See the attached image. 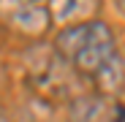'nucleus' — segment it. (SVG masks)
Here are the masks:
<instances>
[{
    "mask_svg": "<svg viewBox=\"0 0 125 122\" xmlns=\"http://www.w3.org/2000/svg\"><path fill=\"white\" fill-rule=\"evenodd\" d=\"M114 6H117V11L125 16V0H114Z\"/></svg>",
    "mask_w": 125,
    "mask_h": 122,
    "instance_id": "4",
    "label": "nucleus"
},
{
    "mask_svg": "<svg viewBox=\"0 0 125 122\" xmlns=\"http://www.w3.org/2000/svg\"><path fill=\"white\" fill-rule=\"evenodd\" d=\"M114 122H125V111H120V114H117V119H114Z\"/></svg>",
    "mask_w": 125,
    "mask_h": 122,
    "instance_id": "5",
    "label": "nucleus"
},
{
    "mask_svg": "<svg viewBox=\"0 0 125 122\" xmlns=\"http://www.w3.org/2000/svg\"><path fill=\"white\" fill-rule=\"evenodd\" d=\"M0 122H11V119H6V117H3V114H0Z\"/></svg>",
    "mask_w": 125,
    "mask_h": 122,
    "instance_id": "6",
    "label": "nucleus"
},
{
    "mask_svg": "<svg viewBox=\"0 0 125 122\" xmlns=\"http://www.w3.org/2000/svg\"><path fill=\"white\" fill-rule=\"evenodd\" d=\"M54 46L62 63H68L76 73L95 76V79L114 63V54H117L112 30L95 19L68 25L65 30H60Z\"/></svg>",
    "mask_w": 125,
    "mask_h": 122,
    "instance_id": "1",
    "label": "nucleus"
},
{
    "mask_svg": "<svg viewBox=\"0 0 125 122\" xmlns=\"http://www.w3.org/2000/svg\"><path fill=\"white\" fill-rule=\"evenodd\" d=\"M52 8H54V19H60L62 25H71V22H82V14L93 11L95 8V0H52Z\"/></svg>",
    "mask_w": 125,
    "mask_h": 122,
    "instance_id": "3",
    "label": "nucleus"
},
{
    "mask_svg": "<svg viewBox=\"0 0 125 122\" xmlns=\"http://www.w3.org/2000/svg\"><path fill=\"white\" fill-rule=\"evenodd\" d=\"M0 14L11 27L30 33V35L44 33L49 27L46 6L35 3V0H0Z\"/></svg>",
    "mask_w": 125,
    "mask_h": 122,
    "instance_id": "2",
    "label": "nucleus"
}]
</instances>
